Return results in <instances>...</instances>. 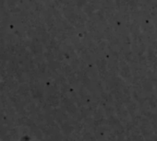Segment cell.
Segmentation results:
<instances>
[{"mask_svg": "<svg viewBox=\"0 0 157 141\" xmlns=\"http://www.w3.org/2000/svg\"><path fill=\"white\" fill-rule=\"evenodd\" d=\"M20 141H30V138H29V136H23V137H21V139Z\"/></svg>", "mask_w": 157, "mask_h": 141, "instance_id": "6da1fadb", "label": "cell"}]
</instances>
